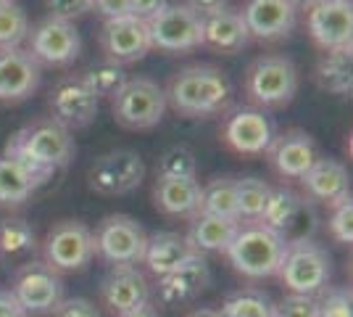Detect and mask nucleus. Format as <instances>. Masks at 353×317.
Returning <instances> with one entry per match:
<instances>
[{
  "instance_id": "nucleus-1",
  "label": "nucleus",
  "mask_w": 353,
  "mask_h": 317,
  "mask_svg": "<svg viewBox=\"0 0 353 317\" xmlns=\"http://www.w3.org/2000/svg\"><path fill=\"white\" fill-rule=\"evenodd\" d=\"M163 93H166V106H172L179 117L208 119L230 106L232 82L216 66L192 64V66L179 69Z\"/></svg>"
},
{
  "instance_id": "nucleus-2",
  "label": "nucleus",
  "mask_w": 353,
  "mask_h": 317,
  "mask_svg": "<svg viewBox=\"0 0 353 317\" xmlns=\"http://www.w3.org/2000/svg\"><path fill=\"white\" fill-rule=\"evenodd\" d=\"M3 156L27 164L43 177H50L74 159V137L66 127L48 117L32 122L8 137Z\"/></svg>"
},
{
  "instance_id": "nucleus-3",
  "label": "nucleus",
  "mask_w": 353,
  "mask_h": 317,
  "mask_svg": "<svg viewBox=\"0 0 353 317\" xmlns=\"http://www.w3.org/2000/svg\"><path fill=\"white\" fill-rule=\"evenodd\" d=\"M285 249H288L285 238L272 227L261 222H240V230L224 254L230 257L232 267L240 275H245L250 280H261V278L277 275Z\"/></svg>"
},
{
  "instance_id": "nucleus-4",
  "label": "nucleus",
  "mask_w": 353,
  "mask_h": 317,
  "mask_svg": "<svg viewBox=\"0 0 353 317\" xmlns=\"http://www.w3.org/2000/svg\"><path fill=\"white\" fill-rule=\"evenodd\" d=\"M166 93L150 77H127V82L111 98L114 119L127 130H153L166 114Z\"/></svg>"
},
{
  "instance_id": "nucleus-5",
  "label": "nucleus",
  "mask_w": 353,
  "mask_h": 317,
  "mask_svg": "<svg viewBox=\"0 0 353 317\" xmlns=\"http://www.w3.org/2000/svg\"><path fill=\"white\" fill-rule=\"evenodd\" d=\"M298 93V69L288 56H261L245 72V95L253 108H282Z\"/></svg>"
},
{
  "instance_id": "nucleus-6",
  "label": "nucleus",
  "mask_w": 353,
  "mask_h": 317,
  "mask_svg": "<svg viewBox=\"0 0 353 317\" xmlns=\"http://www.w3.org/2000/svg\"><path fill=\"white\" fill-rule=\"evenodd\" d=\"M282 286L290 294H303V296H319L332 275V262L327 249L314 241L288 243L285 257H282L280 270Z\"/></svg>"
},
{
  "instance_id": "nucleus-7",
  "label": "nucleus",
  "mask_w": 353,
  "mask_h": 317,
  "mask_svg": "<svg viewBox=\"0 0 353 317\" xmlns=\"http://www.w3.org/2000/svg\"><path fill=\"white\" fill-rule=\"evenodd\" d=\"M150 48L163 53H188L203 46V19L185 3H166L153 19H148Z\"/></svg>"
},
{
  "instance_id": "nucleus-8",
  "label": "nucleus",
  "mask_w": 353,
  "mask_h": 317,
  "mask_svg": "<svg viewBox=\"0 0 353 317\" xmlns=\"http://www.w3.org/2000/svg\"><path fill=\"white\" fill-rule=\"evenodd\" d=\"M259 222L280 233L285 243H298L311 241L319 220L306 196L295 193L290 188H272V196L266 201Z\"/></svg>"
},
{
  "instance_id": "nucleus-9",
  "label": "nucleus",
  "mask_w": 353,
  "mask_h": 317,
  "mask_svg": "<svg viewBox=\"0 0 353 317\" xmlns=\"http://www.w3.org/2000/svg\"><path fill=\"white\" fill-rule=\"evenodd\" d=\"M45 265L56 272H77L95 257L92 230L79 220H63L48 230L43 243Z\"/></svg>"
},
{
  "instance_id": "nucleus-10",
  "label": "nucleus",
  "mask_w": 353,
  "mask_h": 317,
  "mask_svg": "<svg viewBox=\"0 0 353 317\" xmlns=\"http://www.w3.org/2000/svg\"><path fill=\"white\" fill-rule=\"evenodd\" d=\"M92 238H95V254H101L111 267L114 265H140L145 257V230L137 220L127 217V214H108L92 233Z\"/></svg>"
},
{
  "instance_id": "nucleus-11",
  "label": "nucleus",
  "mask_w": 353,
  "mask_h": 317,
  "mask_svg": "<svg viewBox=\"0 0 353 317\" xmlns=\"http://www.w3.org/2000/svg\"><path fill=\"white\" fill-rule=\"evenodd\" d=\"M145 177V162L132 148H117L98 156L88 172L90 188L101 196H127L140 188Z\"/></svg>"
},
{
  "instance_id": "nucleus-12",
  "label": "nucleus",
  "mask_w": 353,
  "mask_h": 317,
  "mask_svg": "<svg viewBox=\"0 0 353 317\" xmlns=\"http://www.w3.org/2000/svg\"><path fill=\"white\" fill-rule=\"evenodd\" d=\"M11 294L27 315H48L63 302V283L45 262H24L14 275Z\"/></svg>"
},
{
  "instance_id": "nucleus-13",
  "label": "nucleus",
  "mask_w": 353,
  "mask_h": 317,
  "mask_svg": "<svg viewBox=\"0 0 353 317\" xmlns=\"http://www.w3.org/2000/svg\"><path fill=\"white\" fill-rule=\"evenodd\" d=\"M30 50L40 66H72L82 53V35L74 27V21L43 19L30 32Z\"/></svg>"
},
{
  "instance_id": "nucleus-14",
  "label": "nucleus",
  "mask_w": 353,
  "mask_h": 317,
  "mask_svg": "<svg viewBox=\"0 0 353 317\" xmlns=\"http://www.w3.org/2000/svg\"><path fill=\"white\" fill-rule=\"evenodd\" d=\"M306 30L319 50L351 48L353 6L351 0H314L306 8Z\"/></svg>"
},
{
  "instance_id": "nucleus-15",
  "label": "nucleus",
  "mask_w": 353,
  "mask_h": 317,
  "mask_svg": "<svg viewBox=\"0 0 353 317\" xmlns=\"http://www.w3.org/2000/svg\"><path fill=\"white\" fill-rule=\"evenodd\" d=\"M48 106H50V119L59 122L69 133L88 127L98 117V98L92 95L79 75L61 77L50 90Z\"/></svg>"
},
{
  "instance_id": "nucleus-16",
  "label": "nucleus",
  "mask_w": 353,
  "mask_h": 317,
  "mask_svg": "<svg viewBox=\"0 0 353 317\" xmlns=\"http://www.w3.org/2000/svg\"><path fill=\"white\" fill-rule=\"evenodd\" d=\"M101 48H103V59L114 61L119 66L145 59L153 50L150 35H148V21L132 14L105 21L101 30Z\"/></svg>"
},
{
  "instance_id": "nucleus-17",
  "label": "nucleus",
  "mask_w": 353,
  "mask_h": 317,
  "mask_svg": "<svg viewBox=\"0 0 353 317\" xmlns=\"http://www.w3.org/2000/svg\"><path fill=\"white\" fill-rule=\"evenodd\" d=\"M221 140L240 156H264L274 140V124L259 108H235L221 127Z\"/></svg>"
},
{
  "instance_id": "nucleus-18",
  "label": "nucleus",
  "mask_w": 353,
  "mask_h": 317,
  "mask_svg": "<svg viewBox=\"0 0 353 317\" xmlns=\"http://www.w3.org/2000/svg\"><path fill=\"white\" fill-rule=\"evenodd\" d=\"M43 66L30 50H0V104H21L40 88Z\"/></svg>"
},
{
  "instance_id": "nucleus-19",
  "label": "nucleus",
  "mask_w": 353,
  "mask_h": 317,
  "mask_svg": "<svg viewBox=\"0 0 353 317\" xmlns=\"http://www.w3.org/2000/svg\"><path fill=\"white\" fill-rule=\"evenodd\" d=\"M266 156H269V164L274 166V172L280 177L301 180L311 169V164L319 159V148H316V140L309 133L288 130L282 135H274Z\"/></svg>"
},
{
  "instance_id": "nucleus-20",
  "label": "nucleus",
  "mask_w": 353,
  "mask_h": 317,
  "mask_svg": "<svg viewBox=\"0 0 353 317\" xmlns=\"http://www.w3.org/2000/svg\"><path fill=\"white\" fill-rule=\"evenodd\" d=\"M101 294H103V304L114 315H124L134 307L148 304L150 286L145 275L137 270V265H114L103 278Z\"/></svg>"
},
{
  "instance_id": "nucleus-21",
  "label": "nucleus",
  "mask_w": 353,
  "mask_h": 317,
  "mask_svg": "<svg viewBox=\"0 0 353 317\" xmlns=\"http://www.w3.org/2000/svg\"><path fill=\"white\" fill-rule=\"evenodd\" d=\"M243 21L250 40H282L295 30V8L285 0H248L243 8Z\"/></svg>"
},
{
  "instance_id": "nucleus-22",
  "label": "nucleus",
  "mask_w": 353,
  "mask_h": 317,
  "mask_svg": "<svg viewBox=\"0 0 353 317\" xmlns=\"http://www.w3.org/2000/svg\"><path fill=\"white\" fill-rule=\"evenodd\" d=\"M301 185L306 191L309 201H319L327 206H335L343 198L351 196V175L348 166L338 159H324L319 156L311 169L301 177Z\"/></svg>"
},
{
  "instance_id": "nucleus-23",
  "label": "nucleus",
  "mask_w": 353,
  "mask_h": 317,
  "mask_svg": "<svg viewBox=\"0 0 353 317\" xmlns=\"http://www.w3.org/2000/svg\"><path fill=\"white\" fill-rule=\"evenodd\" d=\"M211 283V270L203 254H195L182 262L176 270L159 278V299L163 304H185L203 294Z\"/></svg>"
},
{
  "instance_id": "nucleus-24",
  "label": "nucleus",
  "mask_w": 353,
  "mask_h": 317,
  "mask_svg": "<svg viewBox=\"0 0 353 317\" xmlns=\"http://www.w3.org/2000/svg\"><path fill=\"white\" fill-rule=\"evenodd\" d=\"M248 43L250 35L240 11L221 8L203 19V46H211L214 50L227 53V56H235L243 48H248Z\"/></svg>"
},
{
  "instance_id": "nucleus-25",
  "label": "nucleus",
  "mask_w": 353,
  "mask_h": 317,
  "mask_svg": "<svg viewBox=\"0 0 353 317\" xmlns=\"http://www.w3.org/2000/svg\"><path fill=\"white\" fill-rule=\"evenodd\" d=\"M156 206L169 217H198L203 193L198 180H179V177H159L153 185Z\"/></svg>"
},
{
  "instance_id": "nucleus-26",
  "label": "nucleus",
  "mask_w": 353,
  "mask_h": 317,
  "mask_svg": "<svg viewBox=\"0 0 353 317\" xmlns=\"http://www.w3.org/2000/svg\"><path fill=\"white\" fill-rule=\"evenodd\" d=\"M190 257H195V251H192L190 241H188L185 236L161 230V233L148 236L143 262H145L148 270L153 272L156 278H163V275H169L172 270H176L182 262H188Z\"/></svg>"
},
{
  "instance_id": "nucleus-27",
  "label": "nucleus",
  "mask_w": 353,
  "mask_h": 317,
  "mask_svg": "<svg viewBox=\"0 0 353 317\" xmlns=\"http://www.w3.org/2000/svg\"><path fill=\"white\" fill-rule=\"evenodd\" d=\"M240 230L237 220H221L214 214H198L192 217L190 233L185 236L190 241L195 254H221Z\"/></svg>"
},
{
  "instance_id": "nucleus-28",
  "label": "nucleus",
  "mask_w": 353,
  "mask_h": 317,
  "mask_svg": "<svg viewBox=\"0 0 353 317\" xmlns=\"http://www.w3.org/2000/svg\"><path fill=\"white\" fill-rule=\"evenodd\" d=\"M48 177L37 175L27 164L0 156V206H19L43 185Z\"/></svg>"
},
{
  "instance_id": "nucleus-29",
  "label": "nucleus",
  "mask_w": 353,
  "mask_h": 317,
  "mask_svg": "<svg viewBox=\"0 0 353 317\" xmlns=\"http://www.w3.org/2000/svg\"><path fill=\"white\" fill-rule=\"evenodd\" d=\"M314 79L322 90L332 93V95H351L353 90V59L351 48H338V50H324L316 69H314Z\"/></svg>"
},
{
  "instance_id": "nucleus-30",
  "label": "nucleus",
  "mask_w": 353,
  "mask_h": 317,
  "mask_svg": "<svg viewBox=\"0 0 353 317\" xmlns=\"http://www.w3.org/2000/svg\"><path fill=\"white\" fill-rule=\"evenodd\" d=\"M201 193H203L201 214H214V217H221V220H237L235 177H214L206 185H201Z\"/></svg>"
},
{
  "instance_id": "nucleus-31",
  "label": "nucleus",
  "mask_w": 353,
  "mask_h": 317,
  "mask_svg": "<svg viewBox=\"0 0 353 317\" xmlns=\"http://www.w3.org/2000/svg\"><path fill=\"white\" fill-rule=\"evenodd\" d=\"M34 249H37V238L30 222L19 217H8L0 222V257L16 262V259L32 257Z\"/></svg>"
},
{
  "instance_id": "nucleus-32",
  "label": "nucleus",
  "mask_w": 353,
  "mask_h": 317,
  "mask_svg": "<svg viewBox=\"0 0 353 317\" xmlns=\"http://www.w3.org/2000/svg\"><path fill=\"white\" fill-rule=\"evenodd\" d=\"M237 188V220L240 222H259L269 196L272 185L261 177H240L235 180Z\"/></svg>"
},
{
  "instance_id": "nucleus-33",
  "label": "nucleus",
  "mask_w": 353,
  "mask_h": 317,
  "mask_svg": "<svg viewBox=\"0 0 353 317\" xmlns=\"http://www.w3.org/2000/svg\"><path fill=\"white\" fill-rule=\"evenodd\" d=\"M30 37V16L21 3L0 0V50H14Z\"/></svg>"
},
{
  "instance_id": "nucleus-34",
  "label": "nucleus",
  "mask_w": 353,
  "mask_h": 317,
  "mask_svg": "<svg viewBox=\"0 0 353 317\" xmlns=\"http://www.w3.org/2000/svg\"><path fill=\"white\" fill-rule=\"evenodd\" d=\"M221 317H274V302L259 288H240L224 299Z\"/></svg>"
},
{
  "instance_id": "nucleus-35",
  "label": "nucleus",
  "mask_w": 353,
  "mask_h": 317,
  "mask_svg": "<svg viewBox=\"0 0 353 317\" xmlns=\"http://www.w3.org/2000/svg\"><path fill=\"white\" fill-rule=\"evenodd\" d=\"M79 77H82V82L92 90V95H95L98 101H101V98H114L119 93V88L127 82L124 66H119V64L105 61V59L90 64Z\"/></svg>"
},
{
  "instance_id": "nucleus-36",
  "label": "nucleus",
  "mask_w": 353,
  "mask_h": 317,
  "mask_svg": "<svg viewBox=\"0 0 353 317\" xmlns=\"http://www.w3.org/2000/svg\"><path fill=\"white\" fill-rule=\"evenodd\" d=\"M159 177H179V180H195L198 164H195V153L188 146H172L169 151L161 153L159 164H156Z\"/></svg>"
},
{
  "instance_id": "nucleus-37",
  "label": "nucleus",
  "mask_w": 353,
  "mask_h": 317,
  "mask_svg": "<svg viewBox=\"0 0 353 317\" xmlns=\"http://www.w3.org/2000/svg\"><path fill=\"white\" fill-rule=\"evenodd\" d=\"M319 304V317H353V294L351 288H324Z\"/></svg>"
},
{
  "instance_id": "nucleus-38",
  "label": "nucleus",
  "mask_w": 353,
  "mask_h": 317,
  "mask_svg": "<svg viewBox=\"0 0 353 317\" xmlns=\"http://www.w3.org/2000/svg\"><path fill=\"white\" fill-rule=\"evenodd\" d=\"M330 233L338 243L351 246L353 243V201L351 196L343 198L340 204L332 206V217H330Z\"/></svg>"
},
{
  "instance_id": "nucleus-39",
  "label": "nucleus",
  "mask_w": 353,
  "mask_h": 317,
  "mask_svg": "<svg viewBox=\"0 0 353 317\" xmlns=\"http://www.w3.org/2000/svg\"><path fill=\"white\" fill-rule=\"evenodd\" d=\"M274 317H319L316 296L288 294L280 304H274Z\"/></svg>"
},
{
  "instance_id": "nucleus-40",
  "label": "nucleus",
  "mask_w": 353,
  "mask_h": 317,
  "mask_svg": "<svg viewBox=\"0 0 353 317\" xmlns=\"http://www.w3.org/2000/svg\"><path fill=\"white\" fill-rule=\"evenodd\" d=\"M45 6L53 19H63V21H74L92 11V0H45Z\"/></svg>"
},
{
  "instance_id": "nucleus-41",
  "label": "nucleus",
  "mask_w": 353,
  "mask_h": 317,
  "mask_svg": "<svg viewBox=\"0 0 353 317\" xmlns=\"http://www.w3.org/2000/svg\"><path fill=\"white\" fill-rule=\"evenodd\" d=\"M53 317H101L98 307L90 299H63V302L53 309Z\"/></svg>"
},
{
  "instance_id": "nucleus-42",
  "label": "nucleus",
  "mask_w": 353,
  "mask_h": 317,
  "mask_svg": "<svg viewBox=\"0 0 353 317\" xmlns=\"http://www.w3.org/2000/svg\"><path fill=\"white\" fill-rule=\"evenodd\" d=\"M92 11L103 16L105 21L130 16V0H92Z\"/></svg>"
},
{
  "instance_id": "nucleus-43",
  "label": "nucleus",
  "mask_w": 353,
  "mask_h": 317,
  "mask_svg": "<svg viewBox=\"0 0 353 317\" xmlns=\"http://www.w3.org/2000/svg\"><path fill=\"white\" fill-rule=\"evenodd\" d=\"M166 3L169 0H130V14L148 21V19H153V16L159 14Z\"/></svg>"
},
{
  "instance_id": "nucleus-44",
  "label": "nucleus",
  "mask_w": 353,
  "mask_h": 317,
  "mask_svg": "<svg viewBox=\"0 0 353 317\" xmlns=\"http://www.w3.org/2000/svg\"><path fill=\"white\" fill-rule=\"evenodd\" d=\"M0 317H30L11 291H0Z\"/></svg>"
},
{
  "instance_id": "nucleus-45",
  "label": "nucleus",
  "mask_w": 353,
  "mask_h": 317,
  "mask_svg": "<svg viewBox=\"0 0 353 317\" xmlns=\"http://www.w3.org/2000/svg\"><path fill=\"white\" fill-rule=\"evenodd\" d=\"M185 6H188L190 11H195L201 19H206V16L221 11V8H227V0H188Z\"/></svg>"
},
{
  "instance_id": "nucleus-46",
  "label": "nucleus",
  "mask_w": 353,
  "mask_h": 317,
  "mask_svg": "<svg viewBox=\"0 0 353 317\" xmlns=\"http://www.w3.org/2000/svg\"><path fill=\"white\" fill-rule=\"evenodd\" d=\"M119 317H159V309L148 302V304H143V307H134V309H130V312H124V315H119Z\"/></svg>"
},
{
  "instance_id": "nucleus-47",
  "label": "nucleus",
  "mask_w": 353,
  "mask_h": 317,
  "mask_svg": "<svg viewBox=\"0 0 353 317\" xmlns=\"http://www.w3.org/2000/svg\"><path fill=\"white\" fill-rule=\"evenodd\" d=\"M188 317H221V312H216V309H195Z\"/></svg>"
},
{
  "instance_id": "nucleus-48",
  "label": "nucleus",
  "mask_w": 353,
  "mask_h": 317,
  "mask_svg": "<svg viewBox=\"0 0 353 317\" xmlns=\"http://www.w3.org/2000/svg\"><path fill=\"white\" fill-rule=\"evenodd\" d=\"M288 6H293V8H309L314 0H285Z\"/></svg>"
}]
</instances>
